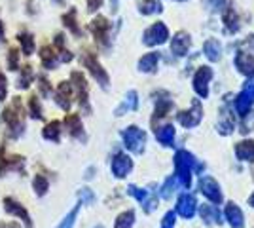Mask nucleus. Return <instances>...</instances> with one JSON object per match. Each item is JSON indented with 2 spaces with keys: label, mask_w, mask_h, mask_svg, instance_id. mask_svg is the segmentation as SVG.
<instances>
[{
  "label": "nucleus",
  "mask_w": 254,
  "mask_h": 228,
  "mask_svg": "<svg viewBox=\"0 0 254 228\" xmlns=\"http://www.w3.org/2000/svg\"><path fill=\"white\" fill-rule=\"evenodd\" d=\"M103 6V0H87V10L89 11H97Z\"/></svg>",
  "instance_id": "obj_48"
},
{
  "label": "nucleus",
  "mask_w": 254,
  "mask_h": 228,
  "mask_svg": "<svg viewBox=\"0 0 254 228\" xmlns=\"http://www.w3.org/2000/svg\"><path fill=\"white\" fill-rule=\"evenodd\" d=\"M249 204H251V206H253V207H254V194H253V196H251V198H249Z\"/></svg>",
  "instance_id": "obj_52"
},
{
  "label": "nucleus",
  "mask_w": 254,
  "mask_h": 228,
  "mask_svg": "<svg viewBox=\"0 0 254 228\" xmlns=\"http://www.w3.org/2000/svg\"><path fill=\"white\" fill-rule=\"evenodd\" d=\"M190 34L188 33H177L175 34V38H173V42H171V52L175 55H186L188 54V50H190Z\"/></svg>",
  "instance_id": "obj_19"
},
{
  "label": "nucleus",
  "mask_w": 254,
  "mask_h": 228,
  "mask_svg": "<svg viewBox=\"0 0 254 228\" xmlns=\"http://www.w3.org/2000/svg\"><path fill=\"white\" fill-rule=\"evenodd\" d=\"M8 97V80H6V75L0 71V105L6 101Z\"/></svg>",
  "instance_id": "obj_45"
},
{
  "label": "nucleus",
  "mask_w": 254,
  "mask_h": 228,
  "mask_svg": "<svg viewBox=\"0 0 254 228\" xmlns=\"http://www.w3.org/2000/svg\"><path fill=\"white\" fill-rule=\"evenodd\" d=\"M254 105V82H249L245 89L239 93V97L235 101V109L237 112L241 114V116H247L249 114V110L253 109Z\"/></svg>",
  "instance_id": "obj_11"
},
{
  "label": "nucleus",
  "mask_w": 254,
  "mask_h": 228,
  "mask_svg": "<svg viewBox=\"0 0 254 228\" xmlns=\"http://www.w3.org/2000/svg\"><path fill=\"white\" fill-rule=\"evenodd\" d=\"M63 23L64 27L70 31L72 34H76V36H80L82 34V31H80V27H78V21H76V10L72 8V10H68L66 13H63Z\"/></svg>",
  "instance_id": "obj_32"
},
{
  "label": "nucleus",
  "mask_w": 254,
  "mask_h": 228,
  "mask_svg": "<svg viewBox=\"0 0 254 228\" xmlns=\"http://www.w3.org/2000/svg\"><path fill=\"white\" fill-rule=\"evenodd\" d=\"M233 126H235V122H233L232 112H230L228 109H224L222 116H220V122H218V131L224 133V135H228V133H232L233 131Z\"/></svg>",
  "instance_id": "obj_33"
},
{
  "label": "nucleus",
  "mask_w": 254,
  "mask_h": 228,
  "mask_svg": "<svg viewBox=\"0 0 254 228\" xmlns=\"http://www.w3.org/2000/svg\"><path fill=\"white\" fill-rule=\"evenodd\" d=\"M171 107H173V103L171 101H167V99H161V101H158V107H156V112H154V122L159 118H163L167 112L171 110Z\"/></svg>",
  "instance_id": "obj_41"
},
{
  "label": "nucleus",
  "mask_w": 254,
  "mask_h": 228,
  "mask_svg": "<svg viewBox=\"0 0 254 228\" xmlns=\"http://www.w3.org/2000/svg\"><path fill=\"white\" fill-rule=\"evenodd\" d=\"M64 126H66V130L68 133L76 137V139H85V133H84V126H82V118L78 116V114H66L64 116Z\"/></svg>",
  "instance_id": "obj_18"
},
{
  "label": "nucleus",
  "mask_w": 254,
  "mask_h": 228,
  "mask_svg": "<svg viewBox=\"0 0 254 228\" xmlns=\"http://www.w3.org/2000/svg\"><path fill=\"white\" fill-rule=\"evenodd\" d=\"M55 48H57V52H59V61H63V63H68V61H72V54L64 48V36L61 33L55 34Z\"/></svg>",
  "instance_id": "obj_34"
},
{
  "label": "nucleus",
  "mask_w": 254,
  "mask_h": 228,
  "mask_svg": "<svg viewBox=\"0 0 254 228\" xmlns=\"http://www.w3.org/2000/svg\"><path fill=\"white\" fill-rule=\"evenodd\" d=\"M80 206H82V204H78V206H76L74 209H72V211H70V213H68V215L61 221V225H59L57 228H72V227H74V221H76V217H78Z\"/></svg>",
  "instance_id": "obj_43"
},
{
  "label": "nucleus",
  "mask_w": 254,
  "mask_h": 228,
  "mask_svg": "<svg viewBox=\"0 0 254 228\" xmlns=\"http://www.w3.org/2000/svg\"><path fill=\"white\" fill-rule=\"evenodd\" d=\"M195 198L191 194H182L179 198V204H177V213L184 219H191L195 215Z\"/></svg>",
  "instance_id": "obj_17"
},
{
  "label": "nucleus",
  "mask_w": 254,
  "mask_h": 228,
  "mask_svg": "<svg viewBox=\"0 0 254 228\" xmlns=\"http://www.w3.org/2000/svg\"><path fill=\"white\" fill-rule=\"evenodd\" d=\"M27 112L32 120H42V103L36 93H31V97L27 99Z\"/></svg>",
  "instance_id": "obj_27"
},
{
  "label": "nucleus",
  "mask_w": 254,
  "mask_h": 228,
  "mask_svg": "<svg viewBox=\"0 0 254 228\" xmlns=\"http://www.w3.org/2000/svg\"><path fill=\"white\" fill-rule=\"evenodd\" d=\"M138 107V95L137 91H129L126 95V101L116 109V116H122L126 110H137Z\"/></svg>",
  "instance_id": "obj_29"
},
{
  "label": "nucleus",
  "mask_w": 254,
  "mask_h": 228,
  "mask_svg": "<svg viewBox=\"0 0 254 228\" xmlns=\"http://www.w3.org/2000/svg\"><path fill=\"white\" fill-rule=\"evenodd\" d=\"M175 185H177V177H169L165 181V185L161 186V198L169 200L171 196H173V192H175Z\"/></svg>",
  "instance_id": "obj_44"
},
{
  "label": "nucleus",
  "mask_w": 254,
  "mask_h": 228,
  "mask_svg": "<svg viewBox=\"0 0 254 228\" xmlns=\"http://www.w3.org/2000/svg\"><path fill=\"white\" fill-rule=\"evenodd\" d=\"M212 78V71L209 67H201L195 76H193V89L199 97H207L209 95V80Z\"/></svg>",
  "instance_id": "obj_12"
},
{
  "label": "nucleus",
  "mask_w": 254,
  "mask_h": 228,
  "mask_svg": "<svg viewBox=\"0 0 254 228\" xmlns=\"http://www.w3.org/2000/svg\"><path fill=\"white\" fill-rule=\"evenodd\" d=\"M19 50L15 48V46H11L10 50H8V69H10L11 73H15V71H19Z\"/></svg>",
  "instance_id": "obj_40"
},
{
  "label": "nucleus",
  "mask_w": 254,
  "mask_h": 228,
  "mask_svg": "<svg viewBox=\"0 0 254 228\" xmlns=\"http://www.w3.org/2000/svg\"><path fill=\"white\" fill-rule=\"evenodd\" d=\"M127 190H129V194L133 196V198H137L138 202L142 204V207H144V211H146V213H150V211L156 207V198H154V196H150V190L138 188V186H135V185H131Z\"/></svg>",
  "instance_id": "obj_16"
},
{
  "label": "nucleus",
  "mask_w": 254,
  "mask_h": 228,
  "mask_svg": "<svg viewBox=\"0 0 254 228\" xmlns=\"http://www.w3.org/2000/svg\"><path fill=\"white\" fill-rule=\"evenodd\" d=\"M48 188H50V183H48V179L44 177V175H34L32 177V190H34V194L36 196H46L48 194Z\"/></svg>",
  "instance_id": "obj_35"
},
{
  "label": "nucleus",
  "mask_w": 254,
  "mask_h": 228,
  "mask_svg": "<svg viewBox=\"0 0 254 228\" xmlns=\"http://www.w3.org/2000/svg\"><path fill=\"white\" fill-rule=\"evenodd\" d=\"M201 219L207 225H216V223H222L220 221V211L214 206H201Z\"/></svg>",
  "instance_id": "obj_31"
},
{
  "label": "nucleus",
  "mask_w": 254,
  "mask_h": 228,
  "mask_svg": "<svg viewBox=\"0 0 254 228\" xmlns=\"http://www.w3.org/2000/svg\"><path fill=\"white\" fill-rule=\"evenodd\" d=\"M0 124L8 139H19L25 133V110L21 97H13L10 105L0 112Z\"/></svg>",
  "instance_id": "obj_1"
},
{
  "label": "nucleus",
  "mask_w": 254,
  "mask_h": 228,
  "mask_svg": "<svg viewBox=\"0 0 254 228\" xmlns=\"http://www.w3.org/2000/svg\"><path fill=\"white\" fill-rule=\"evenodd\" d=\"M235 154L241 162H254V141H241L235 147Z\"/></svg>",
  "instance_id": "obj_24"
},
{
  "label": "nucleus",
  "mask_w": 254,
  "mask_h": 228,
  "mask_svg": "<svg viewBox=\"0 0 254 228\" xmlns=\"http://www.w3.org/2000/svg\"><path fill=\"white\" fill-rule=\"evenodd\" d=\"M32 80H34V67L31 63H27V65H23L19 69V80H17V87L19 89H29L32 84Z\"/></svg>",
  "instance_id": "obj_25"
},
{
  "label": "nucleus",
  "mask_w": 254,
  "mask_h": 228,
  "mask_svg": "<svg viewBox=\"0 0 254 228\" xmlns=\"http://www.w3.org/2000/svg\"><path fill=\"white\" fill-rule=\"evenodd\" d=\"M70 84H72V91H76V99L80 103V107L84 112H91V107H89V95H87V80L85 76L80 73V71H72L70 75Z\"/></svg>",
  "instance_id": "obj_3"
},
{
  "label": "nucleus",
  "mask_w": 254,
  "mask_h": 228,
  "mask_svg": "<svg viewBox=\"0 0 254 228\" xmlns=\"http://www.w3.org/2000/svg\"><path fill=\"white\" fill-rule=\"evenodd\" d=\"M224 23H226L228 33H237V31H239V17H237V13L233 11V8H230V10L226 11Z\"/></svg>",
  "instance_id": "obj_39"
},
{
  "label": "nucleus",
  "mask_w": 254,
  "mask_h": 228,
  "mask_svg": "<svg viewBox=\"0 0 254 228\" xmlns=\"http://www.w3.org/2000/svg\"><path fill=\"white\" fill-rule=\"evenodd\" d=\"M203 50H205V55L211 59V61H218L220 59V44H218V40H207L205 42V46H203Z\"/></svg>",
  "instance_id": "obj_37"
},
{
  "label": "nucleus",
  "mask_w": 254,
  "mask_h": 228,
  "mask_svg": "<svg viewBox=\"0 0 254 228\" xmlns=\"http://www.w3.org/2000/svg\"><path fill=\"white\" fill-rule=\"evenodd\" d=\"M0 42H6V31H4V23L0 19Z\"/></svg>",
  "instance_id": "obj_51"
},
{
  "label": "nucleus",
  "mask_w": 254,
  "mask_h": 228,
  "mask_svg": "<svg viewBox=\"0 0 254 228\" xmlns=\"http://www.w3.org/2000/svg\"><path fill=\"white\" fill-rule=\"evenodd\" d=\"M203 118V107L199 101H193V105H191L190 110H182L179 114V120L180 124L184 126V128H195Z\"/></svg>",
  "instance_id": "obj_10"
},
{
  "label": "nucleus",
  "mask_w": 254,
  "mask_h": 228,
  "mask_svg": "<svg viewBox=\"0 0 254 228\" xmlns=\"http://www.w3.org/2000/svg\"><path fill=\"white\" fill-rule=\"evenodd\" d=\"M55 4H64V0H53Z\"/></svg>",
  "instance_id": "obj_53"
},
{
  "label": "nucleus",
  "mask_w": 254,
  "mask_h": 228,
  "mask_svg": "<svg viewBox=\"0 0 254 228\" xmlns=\"http://www.w3.org/2000/svg\"><path fill=\"white\" fill-rule=\"evenodd\" d=\"M133 223H135V213L133 211H124L116 217L114 228H133Z\"/></svg>",
  "instance_id": "obj_38"
},
{
  "label": "nucleus",
  "mask_w": 254,
  "mask_h": 228,
  "mask_svg": "<svg viewBox=\"0 0 254 228\" xmlns=\"http://www.w3.org/2000/svg\"><path fill=\"white\" fill-rule=\"evenodd\" d=\"M156 137H158V141L163 145V147H171L173 145V139H175V128L167 124V126H163V128H158L156 130Z\"/></svg>",
  "instance_id": "obj_30"
},
{
  "label": "nucleus",
  "mask_w": 254,
  "mask_h": 228,
  "mask_svg": "<svg viewBox=\"0 0 254 228\" xmlns=\"http://www.w3.org/2000/svg\"><path fill=\"white\" fill-rule=\"evenodd\" d=\"M55 103L63 110H70V105H72V84H70V82L64 80V82H61V84L57 86Z\"/></svg>",
  "instance_id": "obj_15"
},
{
  "label": "nucleus",
  "mask_w": 254,
  "mask_h": 228,
  "mask_svg": "<svg viewBox=\"0 0 254 228\" xmlns=\"http://www.w3.org/2000/svg\"><path fill=\"white\" fill-rule=\"evenodd\" d=\"M169 38V31L163 23H154L150 29L144 31L142 34V42L146 46H158V44H163Z\"/></svg>",
  "instance_id": "obj_9"
},
{
  "label": "nucleus",
  "mask_w": 254,
  "mask_h": 228,
  "mask_svg": "<svg viewBox=\"0 0 254 228\" xmlns=\"http://www.w3.org/2000/svg\"><path fill=\"white\" fill-rule=\"evenodd\" d=\"M131 169H133V160H131L127 154L118 152L116 156L112 158V173H114V177L124 179V177H127V173H129Z\"/></svg>",
  "instance_id": "obj_14"
},
{
  "label": "nucleus",
  "mask_w": 254,
  "mask_h": 228,
  "mask_svg": "<svg viewBox=\"0 0 254 228\" xmlns=\"http://www.w3.org/2000/svg\"><path fill=\"white\" fill-rule=\"evenodd\" d=\"M209 4H211L212 10H220L224 6V0H209Z\"/></svg>",
  "instance_id": "obj_49"
},
{
  "label": "nucleus",
  "mask_w": 254,
  "mask_h": 228,
  "mask_svg": "<svg viewBox=\"0 0 254 228\" xmlns=\"http://www.w3.org/2000/svg\"><path fill=\"white\" fill-rule=\"evenodd\" d=\"M158 61H159L158 54H146L138 61V71H142V73H156Z\"/></svg>",
  "instance_id": "obj_28"
},
{
  "label": "nucleus",
  "mask_w": 254,
  "mask_h": 228,
  "mask_svg": "<svg viewBox=\"0 0 254 228\" xmlns=\"http://www.w3.org/2000/svg\"><path fill=\"white\" fill-rule=\"evenodd\" d=\"M175 169H177V179L180 181V185L184 188H190L191 185V171H203V165L197 163V160L193 158V154L188 151H179L175 156Z\"/></svg>",
  "instance_id": "obj_2"
},
{
  "label": "nucleus",
  "mask_w": 254,
  "mask_h": 228,
  "mask_svg": "<svg viewBox=\"0 0 254 228\" xmlns=\"http://www.w3.org/2000/svg\"><path fill=\"white\" fill-rule=\"evenodd\" d=\"M161 228H175V213H173V211H169V213L163 217Z\"/></svg>",
  "instance_id": "obj_47"
},
{
  "label": "nucleus",
  "mask_w": 254,
  "mask_h": 228,
  "mask_svg": "<svg viewBox=\"0 0 254 228\" xmlns=\"http://www.w3.org/2000/svg\"><path fill=\"white\" fill-rule=\"evenodd\" d=\"M199 190H201V194H205L211 202H214V204H220V202H222L220 186H218V183H216L212 177H201V181H199Z\"/></svg>",
  "instance_id": "obj_13"
},
{
  "label": "nucleus",
  "mask_w": 254,
  "mask_h": 228,
  "mask_svg": "<svg viewBox=\"0 0 254 228\" xmlns=\"http://www.w3.org/2000/svg\"><path fill=\"white\" fill-rule=\"evenodd\" d=\"M42 137L46 141H61V122L59 120H52L50 124H46V128L42 130Z\"/></svg>",
  "instance_id": "obj_23"
},
{
  "label": "nucleus",
  "mask_w": 254,
  "mask_h": 228,
  "mask_svg": "<svg viewBox=\"0 0 254 228\" xmlns=\"http://www.w3.org/2000/svg\"><path fill=\"white\" fill-rule=\"evenodd\" d=\"M2 206H4V211H6L8 215L23 221L27 228H32V219H31V215H29V211H27V207L23 206L21 202H17V200L11 198V196H6V198L2 200Z\"/></svg>",
  "instance_id": "obj_7"
},
{
  "label": "nucleus",
  "mask_w": 254,
  "mask_h": 228,
  "mask_svg": "<svg viewBox=\"0 0 254 228\" xmlns=\"http://www.w3.org/2000/svg\"><path fill=\"white\" fill-rule=\"evenodd\" d=\"M0 228H21L15 221H10V223H0Z\"/></svg>",
  "instance_id": "obj_50"
},
{
  "label": "nucleus",
  "mask_w": 254,
  "mask_h": 228,
  "mask_svg": "<svg viewBox=\"0 0 254 228\" xmlns=\"http://www.w3.org/2000/svg\"><path fill=\"white\" fill-rule=\"evenodd\" d=\"M161 10H163V6H161V2H159V0H142V2L138 4V11H140V13H144V15H150V13H159Z\"/></svg>",
  "instance_id": "obj_36"
},
{
  "label": "nucleus",
  "mask_w": 254,
  "mask_h": 228,
  "mask_svg": "<svg viewBox=\"0 0 254 228\" xmlns=\"http://www.w3.org/2000/svg\"><path fill=\"white\" fill-rule=\"evenodd\" d=\"M38 91H40V95L46 99L52 95V84H50V80L44 75L38 76Z\"/></svg>",
  "instance_id": "obj_42"
},
{
  "label": "nucleus",
  "mask_w": 254,
  "mask_h": 228,
  "mask_svg": "<svg viewBox=\"0 0 254 228\" xmlns=\"http://www.w3.org/2000/svg\"><path fill=\"white\" fill-rule=\"evenodd\" d=\"M122 139L126 143V147L129 149L131 152H140L144 151V143H146V133L137 128V126H129L127 130L122 131Z\"/></svg>",
  "instance_id": "obj_4"
},
{
  "label": "nucleus",
  "mask_w": 254,
  "mask_h": 228,
  "mask_svg": "<svg viewBox=\"0 0 254 228\" xmlns=\"http://www.w3.org/2000/svg\"><path fill=\"white\" fill-rule=\"evenodd\" d=\"M82 63H84L85 69L91 73V76H93L97 82L101 84V87H108V82H110V78H108L106 71L103 69V65L99 63V59H97L95 54H91V52H85L84 57H82Z\"/></svg>",
  "instance_id": "obj_6"
},
{
  "label": "nucleus",
  "mask_w": 254,
  "mask_h": 228,
  "mask_svg": "<svg viewBox=\"0 0 254 228\" xmlns=\"http://www.w3.org/2000/svg\"><path fill=\"white\" fill-rule=\"evenodd\" d=\"M226 219L230 221V227L232 228H243V225H245L243 213H241V209L235 206L233 202H230V204L226 206Z\"/></svg>",
  "instance_id": "obj_22"
},
{
  "label": "nucleus",
  "mask_w": 254,
  "mask_h": 228,
  "mask_svg": "<svg viewBox=\"0 0 254 228\" xmlns=\"http://www.w3.org/2000/svg\"><path fill=\"white\" fill-rule=\"evenodd\" d=\"M40 61H42V67L48 69V71H53L59 65V55L55 54L52 46H42L40 48Z\"/></svg>",
  "instance_id": "obj_21"
},
{
  "label": "nucleus",
  "mask_w": 254,
  "mask_h": 228,
  "mask_svg": "<svg viewBox=\"0 0 254 228\" xmlns=\"http://www.w3.org/2000/svg\"><path fill=\"white\" fill-rule=\"evenodd\" d=\"M10 171H19L25 175V158L15 154V156H8L6 154V147H0V177H6Z\"/></svg>",
  "instance_id": "obj_5"
},
{
  "label": "nucleus",
  "mask_w": 254,
  "mask_h": 228,
  "mask_svg": "<svg viewBox=\"0 0 254 228\" xmlns=\"http://www.w3.org/2000/svg\"><path fill=\"white\" fill-rule=\"evenodd\" d=\"M17 42L21 46V52L23 55H32L34 50H36V42H34V36L31 33H19L17 34Z\"/></svg>",
  "instance_id": "obj_26"
},
{
  "label": "nucleus",
  "mask_w": 254,
  "mask_h": 228,
  "mask_svg": "<svg viewBox=\"0 0 254 228\" xmlns=\"http://www.w3.org/2000/svg\"><path fill=\"white\" fill-rule=\"evenodd\" d=\"M235 67L245 76H254V57L247 52H239L235 55Z\"/></svg>",
  "instance_id": "obj_20"
},
{
  "label": "nucleus",
  "mask_w": 254,
  "mask_h": 228,
  "mask_svg": "<svg viewBox=\"0 0 254 228\" xmlns=\"http://www.w3.org/2000/svg\"><path fill=\"white\" fill-rule=\"evenodd\" d=\"M80 200L85 202V204H93L95 198H93V192H91L89 188H82V190H80Z\"/></svg>",
  "instance_id": "obj_46"
},
{
  "label": "nucleus",
  "mask_w": 254,
  "mask_h": 228,
  "mask_svg": "<svg viewBox=\"0 0 254 228\" xmlns=\"http://www.w3.org/2000/svg\"><path fill=\"white\" fill-rule=\"evenodd\" d=\"M110 29H112V25L103 15H97L95 19L89 23V31L95 36V42L103 48L110 44Z\"/></svg>",
  "instance_id": "obj_8"
}]
</instances>
